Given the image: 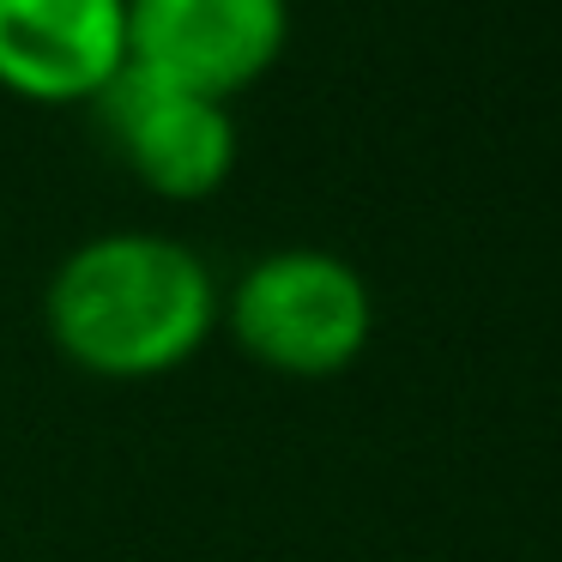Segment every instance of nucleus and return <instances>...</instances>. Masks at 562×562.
Returning <instances> with one entry per match:
<instances>
[{"mask_svg": "<svg viewBox=\"0 0 562 562\" xmlns=\"http://www.w3.org/2000/svg\"><path fill=\"white\" fill-rule=\"evenodd\" d=\"M91 110H98L110 146L122 151V164L151 194L206 200L231 182L236 146H243L231 122V103L164 86V79L139 74V67H122Z\"/></svg>", "mask_w": 562, "mask_h": 562, "instance_id": "20e7f679", "label": "nucleus"}, {"mask_svg": "<svg viewBox=\"0 0 562 562\" xmlns=\"http://www.w3.org/2000/svg\"><path fill=\"white\" fill-rule=\"evenodd\" d=\"M55 351L103 381H151L200 357L224 321L212 267L158 231H110L79 243L43 296Z\"/></svg>", "mask_w": 562, "mask_h": 562, "instance_id": "f257e3e1", "label": "nucleus"}, {"mask_svg": "<svg viewBox=\"0 0 562 562\" xmlns=\"http://www.w3.org/2000/svg\"><path fill=\"white\" fill-rule=\"evenodd\" d=\"M224 321L260 369L321 381L369 351L375 296L333 248H272L236 279Z\"/></svg>", "mask_w": 562, "mask_h": 562, "instance_id": "f03ea898", "label": "nucleus"}, {"mask_svg": "<svg viewBox=\"0 0 562 562\" xmlns=\"http://www.w3.org/2000/svg\"><path fill=\"white\" fill-rule=\"evenodd\" d=\"M127 67V0H0V86L25 103H98Z\"/></svg>", "mask_w": 562, "mask_h": 562, "instance_id": "39448f33", "label": "nucleus"}, {"mask_svg": "<svg viewBox=\"0 0 562 562\" xmlns=\"http://www.w3.org/2000/svg\"><path fill=\"white\" fill-rule=\"evenodd\" d=\"M291 43V0H127V67L231 103Z\"/></svg>", "mask_w": 562, "mask_h": 562, "instance_id": "7ed1b4c3", "label": "nucleus"}]
</instances>
